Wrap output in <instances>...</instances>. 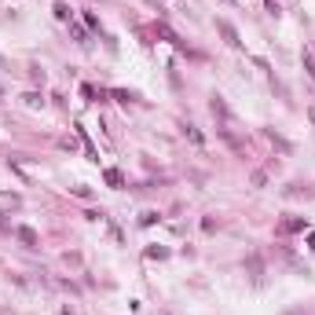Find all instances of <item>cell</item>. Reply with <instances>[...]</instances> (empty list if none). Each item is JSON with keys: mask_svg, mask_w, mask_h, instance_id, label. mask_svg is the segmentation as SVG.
<instances>
[{"mask_svg": "<svg viewBox=\"0 0 315 315\" xmlns=\"http://www.w3.org/2000/svg\"><path fill=\"white\" fill-rule=\"evenodd\" d=\"M216 29H220V33L227 37V44H234V48H239V44H242V41H239V29H234V26H231L227 19H220V22H216Z\"/></svg>", "mask_w": 315, "mask_h": 315, "instance_id": "6da1fadb", "label": "cell"}, {"mask_svg": "<svg viewBox=\"0 0 315 315\" xmlns=\"http://www.w3.org/2000/svg\"><path fill=\"white\" fill-rule=\"evenodd\" d=\"M282 231H308V220L293 216V220H286V224H282Z\"/></svg>", "mask_w": 315, "mask_h": 315, "instance_id": "7a4b0ae2", "label": "cell"}, {"mask_svg": "<svg viewBox=\"0 0 315 315\" xmlns=\"http://www.w3.org/2000/svg\"><path fill=\"white\" fill-rule=\"evenodd\" d=\"M15 234H19V239H22L26 246H37V242H41V239H37V231H29V227H19Z\"/></svg>", "mask_w": 315, "mask_h": 315, "instance_id": "3957f363", "label": "cell"}, {"mask_svg": "<svg viewBox=\"0 0 315 315\" xmlns=\"http://www.w3.org/2000/svg\"><path fill=\"white\" fill-rule=\"evenodd\" d=\"M249 275H253V282L264 279V267H260V257H249Z\"/></svg>", "mask_w": 315, "mask_h": 315, "instance_id": "277c9868", "label": "cell"}, {"mask_svg": "<svg viewBox=\"0 0 315 315\" xmlns=\"http://www.w3.org/2000/svg\"><path fill=\"white\" fill-rule=\"evenodd\" d=\"M106 183H110V187H121L125 180H121V172H117V169H106Z\"/></svg>", "mask_w": 315, "mask_h": 315, "instance_id": "5b68a950", "label": "cell"}, {"mask_svg": "<svg viewBox=\"0 0 315 315\" xmlns=\"http://www.w3.org/2000/svg\"><path fill=\"white\" fill-rule=\"evenodd\" d=\"M55 19H62V22H70V8H66V4H55Z\"/></svg>", "mask_w": 315, "mask_h": 315, "instance_id": "8992f818", "label": "cell"}, {"mask_svg": "<svg viewBox=\"0 0 315 315\" xmlns=\"http://www.w3.org/2000/svg\"><path fill=\"white\" fill-rule=\"evenodd\" d=\"M183 132H187V136H191V143H202V132L194 129V125H187V129H183Z\"/></svg>", "mask_w": 315, "mask_h": 315, "instance_id": "52a82bcc", "label": "cell"}, {"mask_svg": "<svg viewBox=\"0 0 315 315\" xmlns=\"http://www.w3.org/2000/svg\"><path fill=\"white\" fill-rule=\"evenodd\" d=\"M304 66H308V70H311V77H315V59H311V55H304Z\"/></svg>", "mask_w": 315, "mask_h": 315, "instance_id": "ba28073f", "label": "cell"}, {"mask_svg": "<svg viewBox=\"0 0 315 315\" xmlns=\"http://www.w3.org/2000/svg\"><path fill=\"white\" fill-rule=\"evenodd\" d=\"M308 246H311V249H315V231H311V234H308Z\"/></svg>", "mask_w": 315, "mask_h": 315, "instance_id": "9c48e42d", "label": "cell"}, {"mask_svg": "<svg viewBox=\"0 0 315 315\" xmlns=\"http://www.w3.org/2000/svg\"><path fill=\"white\" fill-rule=\"evenodd\" d=\"M308 117H311V121H315V106H311V110H308Z\"/></svg>", "mask_w": 315, "mask_h": 315, "instance_id": "30bf717a", "label": "cell"}]
</instances>
